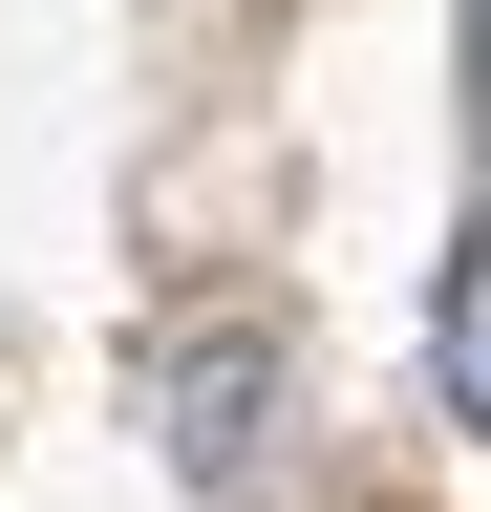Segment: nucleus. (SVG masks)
<instances>
[{
    "label": "nucleus",
    "instance_id": "obj_1",
    "mask_svg": "<svg viewBox=\"0 0 491 512\" xmlns=\"http://www.w3.org/2000/svg\"><path fill=\"white\" fill-rule=\"evenodd\" d=\"M150 406H171V470H193V491H235V470H257V406H278V363H257V342H193V363L150 384Z\"/></svg>",
    "mask_w": 491,
    "mask_h": 512
},
{
    "label": "nucleus",
    "instance_id": "obj_2",
    "mask_svg": "<svg viewBox=\"0 0 491 512\" xmlns=\"http://www.w3.org/2000/svg\"><path fill=\"white\" fill-rule=\"evenodd\" d=\"M427 384H449V427H491V235L449 256V299H427Z\"/></svg>",
    "mask_w": 491,
    "mask_h": 512
},
{
    "label": "nucleus",
    "instance_id": "obj_3",
    "mask_svg": "<svg viewBox=\"0 0 491 512\" xmlns=\"http://www.w3.org/2000/svg\"><path fill=\"white\" fill-rule=\"evenodd\" d=\"M470 150H491V0H470Z\"/></svg>",
    "mask_w": 491,
    "mask_h": 512
}]
</instances>
